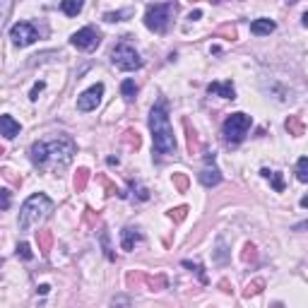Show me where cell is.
I'll list each match as a JSON object with an SVG mask.
<instances>
[{
  "label": "cell",
  "mask_w": 308,
  "mask_h": 308,
  "mask_svg": "<svg viewBox=\"0 0 308 308\" xmlns=\"http://www.w3.org/2000/svg\"><path fill=\"white\" fill-rule=\"evenodd\" d=\"M75 152H77L75 142L63 135L51 142H34L29 149V157H32V164L41 171H58L73 162Z\"/></svg>",
  "instance_id": "1"
},
{
  "label": "cell",
  "mask_w": 308,
  "mask_h": 308,
  "mask_svg": "<svg viewBox=\"0 0 308 308\" xmlns=\"http://www.w3.org/2000/svg\"><path fill=\"white\" fill-rule=\"evenodd\" d=\"M149 130H152V142L154 154L159 157H169L176 152V137H173V128L169 120V109L166 101L159 99L149 111Z\"/></svg>",
  "instance_id": "2"
},
{
  "label": "cell",
  "mask_w": 308,
  "mask_h": 308,
  "mask_svg": "<svg viewBox=\"0 0 308 308\" xmlns=\"http://www.w3.org/2000/svg\"><path fill=\"white\" fill-rule=\"evenodd\" d=\"M53 209V202L44 193H34L32 198L22 205L19 209V231H29L32 227H37L39 222H44L48 217V212Z\"/></svg>",
  "instance_id": "3"
},
{
  "label": "cell",
  "mask_w": 308,
  "mask_h": 308,
  "mask_svg": "<svg viewBox=\"0 0 308 308\" xmlns=\"http://www.w3.org/2000/svg\"><path fill=\"white\" fill-rule=\"evenodd\" d=\"M173 15H176V3H157V5H149L145 12V24L147 29H152L157 34H164L169 24H171Z\"/></svg>",
  "instance_id": "4"
},
{
  "label": "cell",
  "mask_w": 308,
  "mask_h": 308,
  "mask_svg": "<svg viewBox=\"0 0 308 308\" xmlns=\"http://www.w3.org/2000/svg\"><path fill=\"white\" fill-rule=\"evenodd\" d=\"M251 116L243 113V111H236L231 116L224 120V126H222V133H224V140H227L229 145H238L241 140L245 137V133L251 130Z\"/></svg>",
  "instance_id": "5"
},
{
  "label": "cell",
  "mask_w": 308,
  "mask_h": 308,
  "mask_svg": "<svg viewBox=\"0 0 308 308\" xmlns=\"http://www.w3.org/2000/svg\"><path fill=\"white\" fill-rule=\"evenodd\" d=\"M111 63L116 65L118 70H126V73H130V70L142 68V58H140V53H137V51L130 44H128V41H123V44H118L116 48L111 51Z\"/></svg>",
  "instance_id": "6"
},
{
  "label": "cell",
  "mask_w": 308,
  "mask_h": 308,
  "mask_svg": "<svg viewBox=\"0 0 308 308\" xmlns=\"http://www.w3.org/2000/svg\"><path fill=\"white\" fill-rule=\"evenodd\" d=\"M70 44L80 51H94L101 44V32L94 27H82L80 32H75L70 37Z\"/></svg>",
  "instance_id": "7"
},
{
  "label": "cell",
  "mask_w": 308,
  "mask_h": 308,
  "mask_svg": "<svg viewBox=\"0 0 308 308\" xmlns=\"http://www.w3.org/2000/svg\"><path fill=\"white\" fill-rule=\"evenodd\" d=\"M10 39H12L15 46H29L39 39V32L29 22H17V24H12V29H10Z\"/></svg>",
  "instance_id": "8"
},
{
  "label": "cell",
  "mask_w": 308,
  "mask_h": 308,
  "mask_svg": "<svg viewBox=\"0 0 308 308\" xmlns=\"http://www.w3.org/2000/svg\"><path fill=\"white\" fill-rule=\"evenodd\" d=\"M101 97H104V84L97 82L94 87H89L87 91H82L80 97H77V111H82V113L94 111L101 104Z\"/></svg>",
  "instance_id": "9"
},
{
  "label": "cell",
  "mask_w": 308,
  "mask_h": 308,
  "mask_svg": "<svg viewBox=\"0 0 308 308\" xmlns=\"http://www.w3.org/2000/svg\"><path fill=\"white\" fill-rule=\"evenodd\" d=\"M200 183L205 186V188H214V186H219L222 183V173H219L217 166H205L202 171H200Z\"/></svg>",
  "instance_id": "10"
},
{
  "label": "cell",
  "mask_w": 308,
  "mask_h": 308,
  "mask_svg": "<svg viewBox=\"0 0 308 308\" xmlns=\"http://www.w3.org/2000/svg\"><path fill=\"white\" fill-rule=\"evenodd\" d=\"M140 241H142V234H140L137 229L128 227L120 231V248H123V251H133L135 243H140Z\"/></svg>",
  "instance_id": "11"
},
{
  "label": "cell",
  "mask_w": 308,
  "mask_h": 308,
  "mask_svg": "<svg viewBox=\"0 0 308 308\" xmlns=\"http://www.w3.org/2000/svg\"><path fill=\"white\" fill-rule=\"evenodd\" d=\"M209 94H217L222 99H236V91H234V84L231 82H212L207 87Z\"/></svg>",
  "instance_id": "12"
},
{
  "label": "cell",
  "mask_w": 308,
  "mask_h": 308,
  "mask_svg": "<svg viewBox=\"0 0 308 308\" xmlns=\"http://www.w3.org/2000/svg\"><path fill=\"white\" fill-rule=\"evenodd\" d=\"M274 22L272 19H267V17H260V19H255L253 24H251V32H253L255 37H265V34H272L274 32Z\"/></svg>",
  "instance_id": "13"
},
{
  "label": "cell",
  "mask_w": 308,
  "mask_h": 308,
  "mask_svg": "<svg viewBox=\"0 0 308 308\" xmlns=\"http://www.w3.org/2000/svg\"><path fill=\"white\" fill-rule=\"evenodd\" d=\"M0 128H3V135L8 137V140H12V137L19 135V123L12 116H3V118H0Z\"/></svg>",
  "instance_id": "14"
},
{
  "label": "cell",
  "mask_w": 308,
  "mask_h": 308,
  "mask_svg": "<svg viewBox=\"0 0 308 308\" xmlns=\"http://www.w3.org/2000/svg\"><path fill=\"white\" fill-rule=\"evenodd\" d=\"M145 282H147V287H149V291H162L169 287V280L164 274H145Z\"/></svg>",
  "instance_id": "15"
},
{
  "label": "cell",
  "mask_w": 308,
  "mask_h": 308,
  "mask_svg": "<svg viewBox=\"0 0 308 308\" xmlns=\"http://www.w3.org/2000/svg\"><path fill=\"white\" fill-rule=\"evenodd\" d=\"M284 128H287V133L289 135H294V137H299V135H303V120H301L299 116H289L287 118V123H284Z\"/></svg>",
  "instance_id": "16"
},
{
  "label": "cell",
  "mask_w": 308,
  "mask_h": 308,
  "mask_svg": "<svg viewBox=\"0 0 308 308\" xmlns=\"http://www.w3.org/2000/svg\"><path fill=\"white\" fill-rule=\"evenodd\" d=\"M60 8H63V12L68 17H77L82 12V8H84V0H63Z\"/></svg>",
  "instance_id": "17"
},
{
  "label": "cell",
  "mask_w": 308,
  "mask_h": 308,
  "mask_svg": "<svg viewBox=\"0 0 308 308\" xmlns=\"http://www.w3.org/2000/svg\"><path fill=\"white\" fill-rule=\"evenodd\" d=\"M37 243H39V251L46 255L48 251H51V245H53V234H51V231H39Z\"/></svg>",
  "instance_id": "18"
},
{
  "label": "cell",
  "mask_w": 308,
  "mask_h": 308,
  "mask_svg": "<svg viewBox=\"0 0 308 308\" xmlns=\"http://www.w3.org/2000/svg\"><path fill=\"white\" fill-rule=\"evenodd\" d=\"M260 176H263V178H270L277 193L284 191V181H282V173H280V171H270V169H263V171H260Z\"/></svg>",
  "instance_id": "19"
},
{
  "label": "cell",
  "mask_w": 308,
  "mask_h": 308,
  "mask_svg": "<svg viewBox=\"0 0 308 308\" xmlns=\"http://www.w3.org/2000/svg\"><path fill=\"white\" fill-rule=\"evenodd\" d=\"M120 94H123V99L130 104V101H135V94H137V87L133 80H123V84H120Z\"/></svg>",
  "instance_id": "20"
},
{
  "label": "cell",
  "mask_w": 308,
  "mask_h": 308,
  "mask_svg": "<svg viewBox=\"0 0 308 308\" xmlns=\"http://www.w3.org/2000/svg\"><path fill=\"white\" fill-rule=\"evenodd\" d=\"M87 181H89V171H87V169H77V173H75V181H73L75 191L82 193L84 188H87Z\"/></svg>",
  "instance_id": "21"
},
{
  "label": "cell",
  "mask_w": 308,
  "mask_h": 308,
  "mask_svg": "<svg viewBox=\"0 0 308 308\" xmlns=\"http://www.w3.org/2000/svg\"><path fill=\"white\" fill-rule=\"evenodd\" d=\"M263 289H265V280H253V282H248V284H245L243 296H245V299H251V296H255V294H260Z\"/></svg>",
  "instance_id": "22"
},
{
  "label": "cell",
  "mask_w": 308,
  "mask_h": 308,
  "mask_svg": "<svg viewBox=\"0 0 308 308\" xmlns=\"http://www.w3.org/2000/svg\"><path fill=\"white\" fill-rule=\"evenodd\" d=\"M171 181H173V186H176V191H178V193H186V191H188V186H191V181H188V176H186V173H173Z\"/></svg>",
  "instance_id": "23"
},
{
  "label": "cell",
  "mask_w": 308,
  "mask_h": 308,
  "mask_svg": "<svg viewBox=\"0 0 308 308\" xmlns=\"http://www.w3.org/2000/svg\"><path fill=\"white\" fill-rule=\"evenodd\" d=\"M296 178L301 183H308V159L306 157H301L299 162H296Z\"/></svg>",
  "instance_id": "24"
},
{
  "label": "cell",
  "mask_w": 308,
  "mask_h": 308,
  "mask_svg": "<svg viewBox=\"0 0 308 308\" xmlns=\"http://www.w3.org/2000/svg\"><path fill=\"white\" fill-rule=\"evenodd\" d=\"M123 142H126L128 147H133V149H137V147L142 145V140H140V135H137L135 130H126V133H123Z\"/></svg>",
  "instance_id": "25"
},
{
  "label": "cell",
  "mask_w": 308,
  "mask_h": 308,
  "mask_svg": "<svg viewBox=\"0 0 308 308\" xmlns=\"http://www.w3.org/2000/svg\"><path fill=\"white\" fill-rule=\"evenodd\" d=\"M186 130H188V149H191V154H198V149H200L198 133H195V130H191V126H188V123H186Z\"/></svg>",
  "instance_id": "26"
},
{
  "label": "cell",
  "mask_w": 308,
  "mask_h": 308,
  "mask_svg": "<svg viewBox=\"0 0 308 308\" xmlns=\"http://www.w3.org/2000/svg\"><path fill=\"white\" fill-rule=\"evenodd\" d=\"M99 236H101V245H104V251H106V258L113 260L116 255H113V248H111V243H109V229H101Z\"/></svg>",
  "instance_id": "27"
},
{
  "label": "cell",
  "mask_w": 308,
  "mask_h": 308,
  "mask_svg": "<svg viewBox=\"0 0 308 308\" xmlns=\"http://www.w3.org/2000/svg\"><path fill=\"white\" fill-rule=\"evenodd\" d=\"M169 217H171L173 222H183V219L188 217V207H186V205H181V207L169 209Z\"/></svg>",
  "instance_id": "28"
},
{
  "label": "cell",
  "mask_w": 308,
  "mask_h": 308,
  "mask_svg": "<svg viewBox=\"0 0 308 308\" xmlns=\"http://www.w3.org/2000/svg\"><path fill=\"white\" fill-rule=\"evenodd\" d=\"M17 255L22 258V260H32V248H29V243H19L17 245Z\"/></svg>",
  "instance_id": "29"
},
{
  "label": "cell",
  "mask_w": 308,
  "mask_h": 308,
  "mask_svg": "<svg viewBox=\"0 0 308 308\" xmlns=\"http://www.w3.org/2000/svg\"><path fill=\"white\" fill-rule=\"evenodd\" d=\"M128 15H130V12H106V15H104V19H106V22H120V19L123 17H128Z\"/></svg>",
  "instance_id": "30"
},
{
  "label": "cell",
  "mask_w": 308,
  "mask_h": 308,
  "mask_svg": "<svg viewBox=\"0 0 308 308\" xmlns=\"http://www.w3.org/2000/svg\"><path fill=\"white\" fill-rule=\"evenodd\" d=\"M251 260H255V245L248 243L243 248V263H251Z\"/></svg>",
  "instance_id": "31"
},
{
  "label": "cell",
  "mask_w": 308,
  "mask_h": 308,
  "mask_svg": "<svg viewBox=\"0 0 308 308\" xmlns=\"http://www.w3.org/2000/svg\"><path fill=\"white\" fill-rule=\"evenodd\" d=\"M44 87H46L44 82H37V84H34V89H32V94H29V99H32V101H37V99H39V94L44 91Z\"/></svg>",
  "instance_id": "32"
},
{
  "label": "cell",
  "mask_w": 308,
  "mask_h": 308,
  "mask_svg": "<svg viewBox=\"0 0 308 308\" xmlns=\"http://www.w3.org/2000/svg\"><path fill=\"white\" fill-rule=\"evenodd\" d=\"M101 183H104V186H106V191H109V193H106V195H116V193H118V188H116V186H113V183L109 181V178H101Z\"/></svg>",
  "instance_id": "33"
},
{
  "label": "cell",
  "mask_w": 308,
  "mask_h": 308,
  "mask_svg": "<svg viewBox=\"0 0 308 308\" xmlns=\"http://www.w3.org/2000/svg\"><path fill=\"white\" fill-rule=\"evenodd\" d=\"M0 195H3V209L10 207V191H0Z\"/></svg>",
  "instance_id": "34"
},
{
  "label": "cell",
  "mask_w": 308,
  "mask_h": 308,
  "mask_svg": "<svg viewBox=\"0 0 308 308\" xmlns=\"http://www.w3.org/2000/svg\"><path fill=\"white\" fill-rule=\"evenodd\" d=\"M202 17V12H200V10H195V12H191V17L188 19H193V22H195V19H200Z\"/></svg>",
  "instance_id": "35"
},
{
  "label": "cell",
  "mask_w": 308,
  "mask_h": 308,
  "mask_svg": "<svg viewBox=\"0 0 308 308\" xmlns=\"http://www.w3.org/2000/svg\"><path fill=\"white\" fill-rule=\"evenodd\" d=\"M301 24H303V27H308V10L301 15Z\"/></svg>",
  "instance_id": "36"
},
{
  "label": "cell",
  "mask_w": 308,
  "mask_h": 308,
  "mask_svg": "<svg viewBox=\"0 0 308 308\" xmlns=\"http://www.w3.org/2000/svg\"><path fill=\"white\" fill-rule=\"evenodd\" d=\"M48 289H51L48 284H41V287H39V294H48Z\"/></svg>",
  "instance_id": "37"
},
{
  "label": "cell",
  "mask_w": 308,
  "mask_h": 308,
  "mask_svg": "<svg viewBox=\"0 0 308 308\" xmlns=\"http://www.w3.org/2000/svg\"><path fill=\"white\" fill-rule=\"evenodd\" d=\"M301 207H308V195L306 198H301Z\"/></svg>",
  "instance_id": "38"
},
{
  "label": "cell",
  "mask_w": 308,
  "mask_h": 308,
  "mask_svg": "<svg viewBox=\"0 0 308 308\" xmlns=\"http://www.w3.org/2000/svg\"><path fill=\"white\" fill-rule=\"evenodd\" d=\"M212 3H219V0H212Z\"/></svg>",
  "instance_id": "39"
}]
</instances>
